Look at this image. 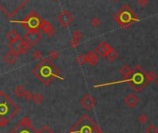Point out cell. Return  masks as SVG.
Masks as SVG:
<instances>
[{"label": "cell", "mask_w": 158, "mask_h": 133, "mask_svg": "<svg viewBox=\"0 0 158 133\" xmlns=\"http://www.w3.org/2000/svg\"><path fill=\"white\" fill-rule=\"evenodd\" d=\"M57 21L62 27H68L71 23L73 21V15L69 11L62 10L61 13L58 15Z\"/></svg>", "instance_id": "ba28073f"}, {"label": "cell", "mask_w": 158, "mask_h": 133, "mask_svg": "<svg viewBox=\"0 0 158 133\" xmlns=\"http://www.w3.org/2000/svg\"><path fill=\"white\" fill-rule=\"evenodd\" d=\"M40 30H42V32L44 34H46L49 37H52L55 35V30L52 27L51 23L49 21L42 20L41 25H40Z\"/></svg>", "instance_id": "7c38bea8"}, {"label": "cell", "mask_w": 158, "mask_h": 133, "mask_svg": "<svg viewBox=\"0 0 158 133\" xmlns=\"http://www.w3.org/2000/svg\"><path fill=\"white\" fill-rule=\"evenodd\" d=\"M55 1H59V0H55Z\"/></svg>", "instance_id": "d6a6232c"}, {"label": "cell", "mask_w": 158, "mask_h": 133, "mask_svg": "<svg viewBox=\"0 0 158 133\" xmlns=\"http://www.w3.org/2000/svg\"><path fill=\"white\" fill-rule=\"evenodd\" d=\"M147 76L149 77V80H150V81L153 80V79H154V77H155L154 74H153V73H150L149 75H147Z\"/></svg>", "instance_id": "f546056e"}, {"label": "cell", "mask_w": 158, "mask_h": 133, "mask_svg": "<svg viewBox=\"0 0 158 133\" xmlns=\"http://www.w3.org/2000/svg\"><path fill=\"white\" fill-rule=\"evenodd\" d=\"M112 50H114V49H112L109 44L105 43V42H101L95 47V53L103 58L107 57L108 54Z\"/></svg>", "instance_id": "30bf717a"}, {"label": "cell", "mask_w": 158, "mask_h": 133, "mask_svg": "<svg viewBox=\"0 0 158 133\" xmlns=\"http://www.w3.org/2000/svg\"><path fill=\"white\" fill-rule=\"evenodd\" d=\"M86 59H87V62L91 66H95L98 62H99V58H98L97 54L91 50L87 51L86 54Z\"/></svg>", "instance_id": "9a60e30c"}, {"label": "cell", "mask_w": 158, "mask_h": 133, "mask_svg": "<svg viewBox=\"0 0 158 133\" xmlns=\"http://www.w3.org/2000/svg\"><path fill=\"white\" fill-rule=\"evenodd\" d=\"M24 39L30 45L35 46L42 39V34L39 32H27L24 35Z\"/></svg>", "instance_id": "9c48e42d"}, {"label": "cell", "mask_w": 158, "mask_h": 133, "mask_svg": "<svg viewBox=\"0 0 158 133\" xmlns=\"http://www.w3.org/2000/svg\"><path fill=\"white\" fill-rule=\"evenodd\" d=\"M38 133H54V131L52 130L49 126H43L38 130Z\"/></svg>", "instance_id": "cb8c5ba5"}, {"label": "cell", "mask_w": 158, "mask_h": 133, "mask_svg": "<svg viewBox=\"0 0 158 133\" xmlns=\"http://www.w3.org/2000/svg\"><path fill=\"white\" fill-rule=\"evenodd\" d=\"M138 4H139V6H140L141 7H143L147 6L148 0H138Z\"/></svg>", "instance_id": "f1b7e54d"}, {"label": "cell", "mask_w": 158, "mask_h": 133, "mask_svg": "<svg viewBox=\"0 0 158 133\" xmlns=\"http://www.w3.org/2000/svg\"><path fill=\"white\" fill-rule=\"evenodd\" d=\"M25 91H26V89H24V86L19 85L14 89V94L16 95L17 97H19V98H21V97H24Z\"/></svg>", "instance_id": "e0dca14e"}, {"label": "cell", "mask_w": 158, "mask_h": 133, "mask_svg": "<svg viewBox=\"0 0 158 133\" xmlns=\"http://www.w3.org/2000/svg\"><path fill=\"white\" fill-rule=\"evenodd\" d=\"M83 37V34L80 32L79 30H76L73 33V36H72V39H74V40H77V41H80Z\"/></svg>", "instance_id": "7402d4cb"}, {"label": "cell", "mask_w": 158, "mask_h": 133, "mask_svg": "<svg viewBox=\"0 0 158 133\" xmlns=\"http://www.w3.org/2000/svg\"><path fill=\"white\" fill-rule=\"evenodd\" d=\"M114 1H119V0H114Z\"/></svg>", "instance_id": "1f68e13d"}, {"label": "cell", "mask_w": 158, "mask_h": 133, "mask_svg": "<svg viewBox=\"0 0 158 133\" xmlns=\"http://www.w3.org/2000/svg\"><path fill=\"white\" fill-rule=\"evenodd\" d=\"M90 23H91V25L93 27H98L101 24V20L99 18H97V17H94V18L91 19V21H90Z\"/></svg>", "instance_id": "d4e9b609"}, {"label": "cell", "mask_w": 158, "mask_h": 133, "mask_svg": "<svg viewBox=\"0 0 158 133\" xmlns=\"http://www.w3.org/2000/svg\"><path fill=\"white\" fill-rule=\"evenodd\" d=\"M17 59H18V55L14 51H12V50L7 51L5 54V55L3 56V60L7 62V64H10V65L14 64L15 62L17 61Z\"/></svg>", "instance_id": "5bb4252c"}, {"label": "cell", "mask_w": 158, "mask_h": 133, "mask_svg": "<svg viewBox=\"0 0 158 133\" xmlns=\"http://www.w3.org/2000/svg\"><path fill=\"white\" fill-rule=\"evenodd\" d=\"M19 112V106L0 90V127H5Z\"/></svg>", "instance_id": "7a4b0ae2"}, {"label": "cell", "mask_w": 158, "mask_h": 133, "mask_svg": "<svg viewBox=\"0 0 158 133\" xmlns=\"http://www.w3.org/2000/svg\"><path fill=\"white\" fill-rule=\"evenodd\" d=\"M76 62L79 65H84L86 62H87V59H86V55L85 54H81V55L77 56L76 58Z\"/></svg>", "instance_id": "44dd1931"}, {"label": "cell", "mask_w": 158, "mask_h": 133, "mask_svg": "<svg viewBox=\"0 0 158 133\" xmlns=\"http://www.w3.org/2000/svg\"><path fill=\"white\" fill-rule=\"evenodd\" d=\"M30 49H31V46H30L24 40V39L21 37L20 40H19V42L10 49V50L14 51L19 56L20 54H25V53H27L30 50Z\"/></svg>", "instance_id": "52a82bcc"}, {"label": "cell", "mask_w": 158, "mask_h": 133, "mask_svg": "<svg viewBox=\"0 0 158 133\" xmlns=\"http://www.w3.org/2000/svg\"><path fill=\"white\" fill-rule=\"evenodd\" d=\"M10 133H38L32 124V121L29 116H24L21 121L14 127Z\"/></svg>", "instance_id": "8992f818"}, {"label": "cell", "mask_w": 158, "mask_h": 133, "mask_svg": "<svg viewBox=\"0 0 158 133\" xmlns=\"http://www.w3.org/2000/svg\"><path fill=\"white\" fill-rule=\"evenodd\" d=\"M11 22H17L24 25V27L28 32H38L40 30V25L42 19L35 11H31L24 20L11 21Z\"/></svg>", "instance_id": "277c9868"}, {"label": "cell", "mask_w": 158, "mask_h": 133, "mask_svg": "<svg viewBox=\"0 0 158 133\" xmlns=\"http://www.w3.org/2000/svg\"><path fill=\"white\" fill-rule=\"evenodd\" d=\"M125 103L129 105V106H134L138 103V98L135 96L134 94H129L127 95L126 98H125Z\"/></svg>", "instance_id": "2e32d148"}, {"label": "cell", "mask_w": 158, "mask_h": 133, "mask_svg": "<svg viewBox=\"0 0 158 133\" xmlns=\"http://www.w3.org/2000/svg\"><path fill=\"white\" fill-rule=\"evenodd\" d=\"M33 74L36 76L43 85L50 86V84L55 79L64 80L65 78L60 75L59 69L53 64V62L50 61V59H43L38 64L35 65L33 70Z\"/></svg>", "instance_id": "6da1fadb"}, {"label": "cell", "mask_w": 158, "mask_h": 133, "mask_svg": "<svg viewBox=\"0 0 158 133\" xmlns=\"http://www.w3.org/2000/svg\"><path fill=\"white\" fill-rule=\"evenodd\" d=\"M79 43H80V41L74 40V39H71V40H70V46L72 47L73 49H76L77 47L79 46Z\"/></svg>", "instance_id": "83f0119b"}, {"label": "cell", "mask_w": 158, "mask_h": 133, "mask_svg": "<svg viewBox=\"0 0 158 133\" xmlns=\"http://www.w3.org/2000/svg\"><path fill=\"white\" fill-rule=\"evenodd\" d=\"M156 85H157V86H158V79H157V80H156Z\"/></svg>", "instance_id": "4dcf8cb0"}, {"label": "cell", "mask_w": 158, "mask_h": 133, "mask_svg": "<svg viewBox=\"0 0 158 133\" xmlns=\"http://www.w3.org/2000/svg\"><path fill=\"white\" fill-rule=\"evenodd\" d=\"M27 1H29V0H27Z\"/></svg>", "instance_id": "836d02e7"}, {"label": "cell", "mask_w": 158, "mask_h": 133, "mask_svg": "<svg viewBox=\"0 0 158 133\" xmlns=\"http://www.w3.org/2000/svg\"><path fill=\"white\" fill-rule=\"evenodd\" d=\"M33 97H34V94H33V93L30 91V90H26L25 93H24V98L26 100H33Z\"/></svg>", "instance_id": "4316f807"}, {"label": "cell", "mask_w": 158, "mask_h": 133, "mask_svg": "<svg viewBox=\"0 0 158 133\" xmlns=\"http://www.w3.org/2000/svg\"><path fill=\"white\" fill-rule=\"evenodd\" d=\"M117 57H118V54H117V52L116 51H115V50H112V51H111L108 55H107V59L112 62V61H115L116 59H117Z\"/></svg>", "instance_id": "ffe728a7"}, {"label": "cell", "mask_w": 158, "mask_h": 133, "mask_svg": "<svg viewBox=\"0 0 158 133\" xmlns=\"http://www.w3.org/2000/svg\"><path fill=\"white\" fill-rule=\"evenodd\" d=\"M115 20L123 28H127L135 21H137L138 18L129 6H124L118 11V13L115 14Z\"/></svg>", "instance_id": "5b68a950"}, {"label": "cell", "mask_w": 158, "mask_h": 133, "mask_svg": "<svg viewBox=\"0 0 158 133\" xmlns=\"http://www.w3.org/2000/svg\"><path fill=\"white\" fill-rule=\"evenodd\" d=\"M120 73H121V75L126 77V78H129L132 75V70L129 68V66H127V65H125L123 66V68L120 70Z\"/></svg>", "instance_id": "ac0fdd59"}, {"label": "cell", "mask_w": 158, "mask_h": 133, "mask_svg": "<svg viewBox=\"0 0 158 133\" xmlns=\"http://www.w3.org/2000/svg\"><path fill=\"white\" fill-rule=\"evenodd\" d=\"M33 59L35 61H39L43 59V53L40 50H35L33 52Z\"/></svg>", "instance_id": "603a6c76"}, {"label": "cell", "mask_w": 158, "mask_h": 133, "mask_svg": "<svg viewBox=\"0 0 158 133\" xmlns=\"http://www.w3.org/2000/svg\"><path fill=\"white\" fill-rule=\"evenodd\" d=\"M49 56L50 60L55 61V60H57L58 57H59V52H58L57 50H51V51L49 52Z\"/></svg>", "instance_id": "484cf974"}, {"label": "cell", "mask_w": 158, "mask_h": 133, "mask_svg": "<svg viewBox=\"0 0 158 133\" xmlns=\"http://www.w3.org/2000/svg\"><path fill=\"white\" fill-rule=\"evenodd\" d=\"M80 104L84 107L86 110L90 111L96 105V99L90 94H86L80 100Z\"/></svg>", "instance_id": "8fae6325"}, {"label": "cell", "mask_w": 158, "mask_h": 133, "mask_svg": "<svg viewBox=\"0 0 158 133\" xmlns=\"http://www.w3.org/2000/svg\"><path fill=\"white\" fill-rule=\"evenodd\" d=\"M69 133H101V129L92 117L84 115L69 129Z\"/></svg>", "instance_id": "3957f363"}, {"label": "cell", "mask_w": 158, "mask_h": 133, "mask_svg": "<svg viewBox=\"0 0 158 133\" xmlns=\"http://www.w3.org/2000/svg\"><path fill=\"white\" fill-rule=\"evenodd\" d=\"M7 41H9V45L7 46H9L10 49H11L12 47L16 45L19 42L20 39L21 38L20 35L16 32V30H11L10 32L7 34Z\"/></svg>", "instance_id": "4fadbf2b"}, {"label": "cell", "mask_w": 158, "mask_h": 133, "mask_svg": "<svg viewBox=\"0 0 158 133\" xmlns=\"http://www.w3.org/2000/svg\"><path fill=\"white\" fill-rule=\"evenodd\" d=\"M44 99H45L44 95L41 94V93H35V94H34V97H33V100L36 105H40L43 103Z\"/></svg>", "instance_id": "d6986e66"}]
</instances>
